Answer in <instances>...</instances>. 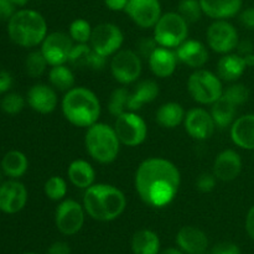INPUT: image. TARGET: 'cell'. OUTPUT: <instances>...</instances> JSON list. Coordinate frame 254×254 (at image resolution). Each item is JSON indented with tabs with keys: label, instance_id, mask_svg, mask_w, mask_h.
I'll use <instances>...</instances> for the list:
<instances>
[{
	"label": "cell",
	"instance_id": "34",
	"mask_svg": "<svg viewBox=\"0 0 254 254\" xmlns=\"http://www.w3.org/2000/svg\"><path fill=\"white\" fill-rule=\"evenodd\" d=\"M67 183L61 176H51L44 185V192L51 201H62L67 195Z\"/></svg>",
	"mask_w": 254,
	"mask_h": 254
},
{
	"label": "cell",
	"instance_id": "15",
	"mask_svg": "<svg viewBox=\"0 0 254 254\" xmlns=\"http://www.w3.org/2000/svg\"><path fill=\"white\" fill-rule=\"evenodd\" d=\"M184 127L186 133L195 140H207L217 128L210 112L201 107L186 112Z\"/></svg>",
	"mask_w": 254,
	"mask_h": 254
},
{
	"label": "cell",
	"instance_id": "22",
	"mask_svg": "<svg viewBox=\"0 0 254 254\" xmlns=\"http://www.w3.org/2000/svg\"><path fill=\"white\" fill-rule=\"evenodd\" d=\"M233 144L245 150H254V114H245L230 127Z\"/></svg>",
	"mask_w": 254,
	"mask_h": 254
},
{
	"label": "cell",
	"instance_id": "1",
	"mask_svg": "<svg viewBox=\"0 0 254 254\" xmlns=\"http://www.w3.org/2000/svg\"><path fill=\"white\" fill-rule=\"evenodd\" d=\"M181 185V174L173 161L148 158L139 164L134 176L136 193L145 205L163 208L175 200Z\"/></svg>",
	"mask_w": 254,
	"mask_h": 254
},
{
	"label": "cell",
	"instance_id": "6",
	"mask_svg": "<svg viewBox=\"0 0 254 254\" xmlns=\"http://www.w3.org/2000/svg\"><path fill=\"white\" fill-rule=\"evenodd\" d=\"M188 91L198 104L212 106L223 94L222 79L208 69H195L188 79Z\"/></svg>",
	"mask_w": 254,
	"mask_h": 254
},
{
	"label": "cell",
	"instance_id": "51",
	"mask_svg": "<svg viewBox=\"0 0 254 254\" xmlns=\"http://www.w3.org/2000/svg\"><path fill=\"white\" fill-rule=\"evenodd\" d=\"M242 57L245 59V62L246 64H247V67H254V52L253 54L246 55V56H242Z\"/></svg>",
	"mask_w": 254,
	"mask_h": 254
},
{
	"label": "cell",
	"instance_id": "17",
	"mask_svg": "<svg viewBox=\"0 0 254 254\" xmlns=\"http://www.w3.org/2000/svg\"><path fill=\"white\" fill-rule=\"evenodd\" d=\"M26 103L32 111L37 113L50 114L57 108L59 97L56 89L51 84L49 86V84L37 83L27 91Z\"/></svg>",
	"mask_w": 254,
	"mask_h": 254
},
{
	"label": "cell",
	"instance_id": "25",
	"mask_svg": "<svg viewBox=\"0 0 254 254\" xmlns=\"http://www.w3.org/2000/svg\"><path fill=\"white\" fill-rule=\"evenodd\" d=\"M159 94V86L153 79H144L139 82L133 91H130L129 98V111L136 112L145 104L155 101Z\"/></svg>",
	"mask_w": 254,
	"mask_h": 254
},
{
	"label": "cell",
	"instance_id": "40",
	"mask_svg": "<svg viewBox=\"0 0 254 254\" xmlns=\"http://www.w3.org/2000/svg\"><path fill=\"white\" fill-rule=\"evenodd\" d=\"M217 178L213 175V173H202L196 180V189L202 193H208L215 190Z\"/></svg>",
	"mask_w": 254,
	"mask_h": 254
},
{
	"label": "cell",
	"instance_id": "20",
	"mask_svg": "<svg viewBox=\"0 0 254 254\" xmlns=\"http://www.w3.org/2000/svg\"><path fill=\"white\" fill-rule=\"evenodd\" d=\"M176 245L186 254H205L208 248V238L200 228L185 226L176 235Z\"/></svg>",
	"mask_w": 254,
	"mask_h": 254
},
{
	"label": "cell",
	"instance_id": "49",
	"mask_svg": "<svg viewBox=\"0 0 254 254\" xmlns=\"http://www.w3.org/2000/svg\"><path fill=\"white\" fill-rule=\"evenodd\" d=\"M246 231H247L248 236L254 240V206L250 208L247 217H246Z\"/></svg>",
	"mask_w": 254,
	"mask_h": 254
},
{
	"label": "cell",
	"instance_id": "54",
	"mask_svg": "<svg viewBox=\"0 0 254 254\" xmlns=\"http://www.w3.org/2000/svg\"><path fill=\"white\" fill-rule=\"evenodd\" d=\"M21 254H37V253H32V252H26V253H21Z\"/></svg>",
	"mask_w": 254,
	"mask_h": 254
},
{
	"label": "cell",
	"instance_id": "10",
	"mask_svg": "<svg viewBox=\"0 0 254 254\" xmlns=\"http://www.w3.org/2000/svg\"><path fill=\"white\" fill-rule=\"evenodd\" d=\"M86 210L83 205L72 198L60 201L55 211V225L64 236H73L82 230L84 225Z\"/></svg>",
	"mask_w": 254,
	"mask_h": 254
},
{
	"label": "cell",
	"instance_id": "4",
	"mask_svg": "<svg viewBox=\"0 0 254 254\" xmlns=\"http://www.w3.org/2000/svg\"><path fill=\"white\" fill-rule=\"evenodd\" d=\"M7 34L17 46L32 49L41 45L49 34L47 22L36 10H17L7 22Z\"/></svg>",
	"mask_w": 254,
	"mask_h": 254
},
{
	"label": "cell",
	"instance_id": "50",
	"mask_svg": "<svg viewBox=\"0 0 254 254\" xmlns=\"http://www.w3.org/2000/svg\"><path fill=\"white\" fill-rule=\"evenodd\" d=\"M159 254H185V253H184L180 248L170 247V248H165V250L160 251Z\"/></svg>",
	"mask_w": 254,
	"mask_h": 254
},
{
	"label": "cell",
	"instance_id": "41",
	"mask_svg": "<svg viewBox=\"0 0 254 254\" xmlns=\"http://www.w3.org/2000/svg\"><path fill=\"white\" fill-rule=\"evenodd\" d=\"M210 254H241V248L236 243L221 242L213 246Z\"/></svg>",
	"mask_w": 254,
	"mask_h": 254
},
{
	"label": "cell",
	"instance_id": "30",
	"mask_svg": "<svg viewBox=\"0 0 254 254\" xmlns=\"http://www.w3.org/2000/svg\"><path fill=\"white\" fill-rule=\"evenodd\" d=\"M210 113L216 127L220 129H226L232 126L233 122L236 121L237 107L222 96L212 104Z\"/></svg>",
	"mask_w": 254,
	"mask_h": 254
},
{
	"label": "cell",
	"instance_id": "42",
	"mask_svg": "<svg viewBox=\"0 0 254 254\" xmlns=\"http://www.w3.org/2000/svg\"><path fill=\"white\" fill-rule=\"evenodd\" d=\"M159 45L156 44V41L154 40V37H145V39L140 40L138 44V50H139V54L141 55V56L146 57L148 59L149 56H150L151 54H153L154 50L158 47Z\"/></svg>",
	"mask_w": 254,
	"mask_h": 254
},
{
	"label": "cell",
	"instance_id": "35",
	"mask_svg": "<svg viewBox=\"0 0 254 254\" xmlns=\"http://www.w3.org/2000/svg\"><path fill=\"white\" fill-rule=\"evenodd\" d=\"M47 66H49V64H47L46 59H45V56L40 50L30 52L26 56V60H25L26 73L30 77H32V78L41 77L45 73V71H46Z\"/></svg>",
	"mask_w": 254,
	"mask_h": 254
},
{
	"label": "cell",
	"instance_id": "24",
	"mask_svg": "<svg viewBox=\"0 0 254 254\" xmlns=\"http://www.w3.org/2000/svg\"><path fill=\"white\" fill-rule=\"evenodd\" d=\"M67 176L68 180L74 188L86 190L89 186L96 184V170L93 166L83 159L73 160L67 169Z\"/></svg>",
	"mask_w": 254,
	"mask_h": 254
},
{
	"label": "cell",
	"instance_id": "33",
	"mask_svg": "<svg viewBox=\"0 0 254 254\" xmlns=\"http://www.w3.org/2000/svg\"><path fill=\"white\" fill-rule=\"evenodd\" d=\"M94 50L89 44H74L68 64L76 68H88Z\"/></svg>",
	"mask_w": 254,
	"mask_h": 254
},
{
	"label": "cell",
	"instance_id": "13",
	"mask_svg": "<svg viewBox=\"0 0 254 254\" xmlns=\"http://www.w3.org/2000/svg\"><path fill=\"white\" fill-rule=\"evenodd\" d=\"M73 45V40L69 37L68 34L55 31L47 34L42 44L40 45L41 46L40 51L45 56L49 66H59L68 62Z\"/></svg>",
	"mask_w": 254,
	"mask_h": 254
},
{
	"label": "cell",
	"instance_id": "12",
	"mask_svg": "<svg viewBox=\"0 0 254 254\" xmlns=\"http://www.w3.org/2000/svg\"><path fill=\"white\" fill-rule=\"evenodd\" d=\"M207 45L217 54H231L240 42L236 27L227 20H215L206 31Z\"/></svg>",
	"mask_w": 254,
	"mask_h": 254
},
{
	"label": "cell",
	"instance_id": "48",
	"mask_svg": "<svg viewBox=\"0 0 254 254\" xmlns=\"http://www.w3.org/2000/svg\"><path fill=\"white\" fill-rule=\"evenodd\" d=\"M253 50H254V46L250 40H242V41L238 42L237 51H238V55H241V56H246V55L253 54Z\"/></svg>",
	"mask_w": 254,
	"mask_h": 254
},
{
	"label": "cell",
	"instance_id": "37",
	"mask_svg": "<svg viewBox=\"0 0 254 254\" xmlns=\"http://www.w3.org/2000/svg\"><path fill=\"white\" fill-rule=\"evenodd\" d=\"M178 12L188 22H196L203 15L200 0H181L179 2Z\"/></svg>",
	"mask_w": 254,
	"mask_h": 254
},
{
	"label": "cell",
	"instance_id": "28",
	"mask_svg": "<svg viewBox=\"0 0 254 254\" xmlns=\"http://www.w3.org/2000/svg\"><path fill=\"white\" fill-rule=\"evenodd\" d=\"M0 168L5 176L17 180L26 174L27 169H29V160L21 151L10 150L2 156Z\"/></svg>",
	"mask_w": 254,
	"mask_h": 254
},
{
	"label": "cell",
	"instance_id": "2",
	"mask_svg": "<svg viewBox=\"0 0 254 254\" xmlns=\"http://www.w3.org/2000/svg\"><path fill=\"white\" fill-rule=\"evenodd\" d=\"M83 207L91 218L101 222L114 221L127 207V197L122 190L109 184H93L84 190Z\"/></svg>",
	"mask_w": 254,
	"mask_h": 254
},
{
	"label": "cell",
	"instance_id": "7",
	"mask_svg": "<svg viewBox=\"0 0 254 254\" xmlns=\"http://www.w3.org/2000/svg\"><path fill=\"white\" fill-rule=\"evenodd\" d=\"M153 37L159 46L175 50L189 36V22L179 12L163 14L153 27Z\"/></svg>",
	"mask_w": 254,
	"mask_h": 254
},
{
	"label": "cell",
	"instance_id": "44",
	"mask_svg": "<svg viewBox=\"0 0 254 254\" xmlns=\"http://www.w3.org/2000/svg\"><path fill=\"white\" fill-rule=\"evenodd\" d=\"M15 6L11 0H0V17L9 20L15 14Z\"/></svg>",
	"mask_w": 254,
	"mask_h": 254
},
{
	"label": "cell",
	"instance_id": "18",
	"mask_svg": "<svg viewBox=\"0 0 254 254\" xmlns=\"http://www.w3.org/2000/svg\"><path fill=\"white\" fill-rule=\"evenodd\" d=\"M241 171H242V158L233 149H226L221 151L213 161L212 173L220 181L225 183L233 181L240 176Z\"/></svg>",
	"mask_w": 254,
	"mask_h": 254
},
{
	"label": "cell",
	"instance_id": "14",
	"mask_svg": "<svg viewBox=\"0 0 254 254\" xmlns=\"http://www.w3.org/2000/svg\"><path fill=\"white\" fill-rule=\"evenodd\" d=\"M124 11L141 29H153L163 15L160 0H129Z\"/></svg>",
	"mask_w": 254,
	"mask_h": 254
},
{
	"label": "cell",
	"instance_id": "27",
	"mask_svg": "<svg viewBox=\"0 0 254 254\" xmlns=\"http://www.w3.org/2000/svg\"><path fill=\"white\" fill-rule=\"evenodd\" d=\"M185 109L180 103L176 102H168L161 104L155 113L156 123L166 129H174L184 123L185 119Z\"/></svg>",
	"mask_w": 254,
	"mask_h": 254
},
{
	"label": "cell",
	"instance_id": "46",
	"mask_svg": "<svg viewBox=\"0 0 254 254\" xmlns=\"http://www.w3.org/2000/svg\"><path fill=\"white\" fill-rule=\"evenodd\" d=\"M12 86V77L7 71H0V93H5Z\"/></svg>",
	"mask_w": 254,
	"mask_h": 254
},
{
	"label": "cell",
	"instance_id": "8",
	"mask_svg": "<svg viewBox=\"0 0 254 254\" xmlns=\"http://www.w3.org/2000/svg\"><path fill=\"white\" fill-rule=\"evenodd\" d=\"M114 130L123 145L134 148L145 141L148 136V126L136 112L128 111L116 118Z\"/></svg>",
	"mask_w": 254,
	"mask_h": 254
},
{
	"label": "cell",
	"instance_id": "52",
	"mask_svg": "<svg viewBox=\"0 0 254 254\" xmlns=\"http://www.w3.org/2000/svg\"><path fill=\"white\" fill-rule=\"evenodd\" d=\"M11 1L14 2L16 6H24V5H26L30 0H11Z\"/></svg>",
	"mask_w": 254,
	"mask_h": 254
},
{
	"label": "cell",
	"instance_id": "21",
	"mask_svg": "<svg viewBox=\"0 0 254 254\" xmlns=\"http://www.w3.org/2000/svg\"><path fill=\"white\" fill-rule=\"evenodd\" d=\"M178 56L173 49L158 46L148 57L150 71L158 78H168L173 76L178 66Z\"/></svg>",
	"mask_w": 254,
	"mask_h": 254
},
{
	"label": "cell",
	"instance_id": "11",
	"mask_svg": "<svg viewBox=\"0 0 254 254\" xmlns=\"http://www.w3.org/2000/svg\"><path fill=\"white\" fill-rule=\"evenodd\" d=\"M124 42V34L121 27L112 22H102L92 30L89 45L97 54L104 57L113 56L122 50Z\"/></svg>",
	"mask_w": 254,
	"mask_h": 254
},
{
	"label": "cell",
	"instance_id": "3",
	"mask_svg": "<svg viewBox=\"0 0 254 254\" xmlns=\"http://www.w3.org/2000/svg\"><path fill=\"white\" fill-rule=\"evenodd\" d=\"M61 109L67 122L78 128H89L101 117V102L91 89L73 87L64 93Z\"/></svg>",
	"mask_w": 254,
	"mask_h": 254
},
{
	"label": "cell",
	"instance_id": "23",
	"mask_svg": "<svg viewBox=\"0 0 254 254\" xmlns=\"http://www.w3.org/2000/svg\"><path fill=\"white\" fill-rule=\"evenodd\" d=\"M203 14L213 20H227L242 9V0H200Z\"/></svg>",
	"mask_w": 254,
	"mask_h": 254
},
{
	"label": "cell",
	"instance_id": "31",
	"mask_svg": "<svg viewBox=\"0 0 254 254\" xmlns=\"http://www.w3.org/2000/svg\"><path fill=\"white\" fill-rule=\"evenodd\" d=\"M49 81L56 91L66 93L74 87V74L66 64L51 66L49 71Z\"/></svg>",
	"mask_w": 254,
	"mask_h": 254
},
{
	"label": "cell",
	"instance_id": "32",
	"mask_svg": "<svg viewBox=\"0 0 254 254\" xmlns=\"http://www.w3.org/2000/svg\"><path fill=\"white\" fill-rule=\"evenodd\" d=\"M129 98H130V91L124 86L118 87L112 92L108 102V111L112 116L117 118L121 114L129 111Z\"/></svg>",
	"mask_w": 254,
	"mask_h": 254
},
{
	"label": "cell",
	"instance_id": "53",
	"mask_svg": "<svg viewBox=\"0 0 254 254\" xmlns=\"http://www.w3.org/2000/svg\"><path fill=\"white\" fill-rule=\"evenodd\" d=\"M2 175H4V173H2V170L0 169V185L2 184Z\"/></svg>",
	"mask_w": 254,
	"mask_h": 254
},
{
	"label": "cell",
	"instance_id": "38",
	"mask_svg": "<svg viewBox=\"0 0 254 254\" xmlns=\"http://www.w3.org/2000/svg\"><path fill=\"white\" fill-rule=\"evenodd\" d=\"M223 97L226 99L231 102V103L235 104L236 107L242 106L250 98V91H248L247 87L242 83H236L232 86L228 87L227 89H223Z\"/></svg>",
	"mask_w": 254,
	"mask_h": 254
},
{
	"label": "cell",
	"instance_id": "43",
	"mask_svg": "<svg viewBox=\"0 0 254 254\" xmlns=\"http://www.w3.org/2000/svg\"><path fill=\"white\" fill-rule=\"evenodd\" d=\"M240 21L246 29L254 30V7H247L240 14Z\"/></svg>",
	"mask_w": 254,
	"mask_h": 254
},
{
	"label": "cell",
	"instance_id": "39",
	"mask_svg": "<svg viewBox=\"0 0 254 254\" xmlns=\"http://www.w3.org/2000/svg\"><path fill=\"white\" fill-rule=\"evenodd\" d=\"M25 103H26V99L21 94L12 92V93H7L2 98V101L0 102V107H1L2 112H5L6 114L15 116L24 109Z\"/></svg>",
	"mask_w": 254,
	"mask_h": 254
},
{
	"label": "cell",
	"instance_id": "29",
	"mask_svg": "<svg viewBox=\"0 0 254 254\" xmlns=\"http://www.w3.org/2000/svg\"><path fill=\"white\" fill-rule=\"evenodd\" d=\"M131 251L134 254H159L160 240L151 230H140L131 238Z\"/></svg>",
	"mask_w": 254,
	"mask_h": 254
},
{
	"label": "cell",
	"instance_id": "47",
	"mask_svg": "<svg viewBox=\"0 0 254 254\" xmlns=\"http://www.w3.org/2000/svg\"><path fill=\"white\" fill-rule=\"evenodd\" d=\"M129 0H104V4L112 11H124Z\"/></svg>",
	"mask_w": 254,
	"mask_h": 254
},
{
	"label": "cell",
	"instance_id": "45",
	"mask_svg": "<svg viewBox=\"0 0 254 254\" xmlns=\"http://www.w3.org/2000/svg\"><path fill=\"white\" fill-rule=\"evenodd\" d=\"M46 254H71V247L66 242L57 241L50 246Z\"/></svg>",
	"mask_w": 254,
	"mask_h": 254
},
{
	"label": "cell",
	"instance_id": "16",
	"mask_svg": "<svg viewBox=\"0 0 254 254\" xmlns=\"http://www.w3.org/2000/svg\"><path fill=\"white\" fill-rule=\"evenodd\" d=\"M27 197L29 193L24 184L15 179L4 181L0 185V211L7 215L20 212L26 206Z\"/></svg>",
	"mask_w": 254,
	"mask_h": 254
},
{
	"label": "cell",
	"instance_id": "36",
	"mask_svg": "<svg viewBox=\"0 0 254 254\" xmlns=\"http://www.w3.org/2000/svg\"><path fill=\"white\" fill-rule=\"evenodd\" d=\"M92 30L93 27L86 19H76L69 25L68 35L74 44H89Z\"/></svg>",
	"mask_w": 254,
	"mask_h": 254
},
{
	"label": "cell",
	"instance_id": "9",
	"mask_svg": "<svg viewBox=\"0 0 254 254\" xmlns=\"http://www.w3.org/2000/svg\"><path fill=\"white\" fill-rule=\"evenodd\" d=\"M111 73L122 86H128L138 81L143 69L140 55L133 50H119L112 56Z\"/></svg>",
	"mask_w": 254,
	"mask_h": 254
},
{
	"label": "cell",
	"instance_id": "26",
	"mask_svg": "<svg viewBox=\"0 0 254 254\" xmlns=\"http://www.w3.org/2000/svg\"><path fill=\"white\" fill-rule=\"evenodd\" d=\"M247 64L238 54H226L217 64V74L222 81L235 82L245 73Z\"/></svg>",
	"mask_w": 254,
	"mask_h": 254
},
{
	"label": "cell",
	"instance_id": "5",
	"mask_svg": "<svg viewBox=\"0 0 254 254\" xmlns=\"http://www.w3.org/2000/svg\"><path fill=\"white\" fill-rule=\"evenodd\" d=\"M121 145L114 127L97 122L96 124L87 128L84 135V146L89 156L97 163H113L118 158Z\"/></svg>",
	"mask_w": 254,
	"mask_h": 254
},
{
	"label": "cell",
	"instance_id": "19",
	"mask_svg": "<svg viewBox=\"0 0 254 254\" xmlns=\"http://www.w3.org/2000/svg\"><path fill=\"white\" fill-rule=\"evenodd\" d=\"M178 60L193 69L202 68L208 61V50L198 40L188 39L175 49Z\"/></svg>",
	"mask_w": 254,
	"mask_h": 254
}]
</instances>
